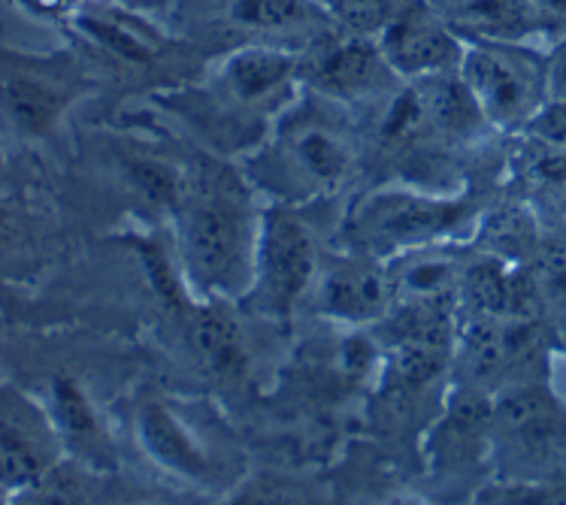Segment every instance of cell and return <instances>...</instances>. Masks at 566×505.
<instances>
[{
    "label": "cell",
    "mask_w": 566,
    "mask_h": 505,
    "mask_svg": "<svg viewBox=\"0 0 566 505\" xmlns=\"http://www.w3.org/2000/svg\"><path fill=\"white\" fill-rule=\"evenodd\" d=\"M322 252L301 207L266 200L254 252V278L245 306L273 322H289L303 299L313 297Z\"/></svg>",
    "instance_id": "ba28073f"
},
{
    "label": "cell",
    "mask_w": 566,
    "mask_h": 505,
    "mask_svg": "<svg viewBox=\"0 0 566 505\" xmlns=\"http://www.w3.org/2000/svg\"><path fill=\"white\" fill-rule=\"evenodd\" d=\"M303 88L346 106L358 118H370L391 104L406 82L385 61L370 36L331 28L301 52Z\"/></svg>",
    "instance_id": "9c48e42d"
},
{
    "label": "cell",
    "mask_w": 566,
    "mask_h": 505,
    "mask_svg": "<svg viewBox=\"0 0 566 505\" xmlns=\"http://www.w3.org/2000/svg\"><path fill=\"white\" fill-rule=\"evenodd\" d=\"M127 182L134 185L137 191L151 209L164 212L167 219L174 215L179 194H182V185H186L188 164H174L158 155H130L125 161Z\"/></svg>",
    "instance_id": "ffe728a7"
},
{
    "label": "cell",
    "mask_w": 566,
    "mask_h": 505,
    "mask_svg": "<svg viewBox=\"0 0 566 505\" xmlns=\"http://www.w3.org/2000/svg\"><path fill=\"white\" fill-rule=\"evenodd\" d=\"M137 439L158 470L188 484H212L219 460L186 414L167 400H146L137 412Z\"/></svg>",
    "instance_id": "5bb4252c"
},
{
    "label": "cell",
    "mask_w": 566,
    "mask_h": 505,
    "mask_svg": "<svg viewBox=\"0 0 566 505\" xmlns=\"http://www.w3.org/2000/svg\"><path fill=\"white\" fill-rule=\"evenodd\" d=\"M403 7L406 0H327L324 12L339 31L376 40Z\"/></svg>",
    "instance_id": "44dd1931"
},
{
    "label": "cell",
    "mask_w": 566,
    "mask_h": 505,
    "mask_svg": "<svg viewBox=\"0 0 566 505\" xmlns=\"http://www.w3.org/2000/svg\"><path fill=\"white\" fill-rule=\"evenodd\" d=\"M264 203L240 164L197 158L176 203L174 249L188 291L200 299L243 303L254 278Z\"/></svg>",
    "instance_id": "6da1fadb"
},
{
    "label": "cell",
    "mask_w": 566,
    "mask_h": 505,
    "mask_svg": "<svg viewBox=\"0 0 566 505\" xmlns=\"http://www.w3.org/2000/svg\"><path fill=\"white\" fill-rule=\"evenodd\" d=\"M167 22L209 57L237 46L303 52L334 28L315 0H176Z\"/></svg>",
    "instance_id": "8992f818"
},
{
    "label": "cell",
    "mask_w": 566,
    "mask_h": 505,
    "mask_svg": "<svg viewBox=\"0 0 566 505\" xmlns=\"http://www.w3.org/2000/svg\"><path fill=\"white\" fill-rule=\"evenodd\" d=\"M233 303L224 299L195 297L179 309L182 327L188 334V348L203 367L219 379H243L249 367L245 336L240 322L228 309Z\"/></svg>",
    "instance_id": "e0dca14e"
},
{
    "label": "cell",
    "mask_w": 566,
    "mask_h": 505,
    "mask_svg": "<svg viewBox=\"0 0 566 505\" xmlns=\"http://www.w3.org/2000/svg\"><path fill=\"white\" fill-rule=\"evenodd\" d=\"M376 43L403 82L458 73L467 46V40L451 31V24L428 0H406L403 10L376 36Z\"/></svg>",
    "instance_id": "7c38bea8"
},
{
    "label": "cell",
    "mask_w": 566,
    "mask_h": 505,
    "mask_svg": "<svg viewBox=\"0 0 566 505\" xmlns=\"http://www.w3.org/2000/svg\"><path fill=\"white\" fill-rule=\"evenodd\" d=\"M491 466L506 484L566 478V402L548 376L512 381L491 397Z\"/></svg>",
    "instance_id": "5b68a950"
},
{
    "label": "cell",
    "mask_w": 566,
    "mask_h": 505,
    "mask_svg": "<svg viewBox=\"0 0 566 505\" xmlns=\"http://www.w3.org/2000/svg\"><path fill=\"white\" fill-rule=\"evenodd\" d=\"M461 76L497 137L524 134L552 101L548 46L470 40L463 46Z\"/></svg>",
    "instance_id": "52a82bcc"
},
{
    "label": "cell",
    "mask_w": 566,
    "mask_h": 505,
    "mask_svg": "<svg viewBox=\"0 0 566 505\" xmlns=\"http://www.w3.org/2000/svg\"><path fill=\"white\" fill-rule=\"evenodd\" d=\"M461 40L552 46L531 0H428Z\"/></svg>",
    "instance_id": "2e32d148"
},
{
    "label": "cell",
    "mask_w": 566,
    "mask_h": 505,
    "mask_svg": "<svg viewBox=\"0 0 566 505\" xmlns=\"http://www.w3.org/2000/svg\"><path fill=\"white\" fill-rule=\"evenodd\" d=\"M531 3L552 43L566 36V0H531Z\"/></svg>",
    "instance_id": "cb8c5ba5"
},
{
    "label": "cell",
    "mask_w": 566,
    "mask_h": 505,
    "mask_svg": "<svg viewBox=\"0 0 566 505\" xmlns=\"http://www.w3.org/2000/svg\"><path fill=\"white\" fill-rule=\"evenodd\" d=\"M315 3H318V7H322V10H324V3H327V0H315Z\"/></svg>",
    "instance_id": "4316f807"
},
{
    "label": "cell",
    "mask_w": 566,
    "mask_h": 505,
    "mask_svg": "<svg viewBox=\"0 0 566 505\" xmlns=\"http://www.w3.org/2000/svg\"><path fill=\"white\" fill-rule=\"evenodd\" d=\"M313 303L331 322L370 327L385 322L400 306V294L388 261L339 252L331 261H322L318 282L313 287Z\"/></svg>",
    "instance_id": "8fae6325"
},
{
    "label": "cell",
    "mask_w": 566,
    "mask_h": 505,
    "mask_svg": "<svg viewBox=\"0 0 566 505\" xmlns=\"http://www.w3.org/2000/svg\"><path fill=\"white\" fill-rule=\"evenodd\" d=\"M52 421L59 427L61 442L70 445L80 457H85V463H94V466L113 463L109 436L101 424V414L76 381L55 379V385H52Z\"/></svg>",
    "instance_id": "d6986e66"
},
{
    "label": "cell",
    "mask_w": 566,
    "mask_h": 505,
    "mask_svg": "<svg viewBox=\"0 0 566 505\" xmlns=\"http://www.w3.org/2000/svg\"><path fill=\"white\" fill-rule=\"evenodd\" d=\"M127 7H134V10L149 12V15H158V19H170V12H174L176 0H122Z\"/></svg>",
    "instance_id": "484cf974"
},
{
    "label": "cell",
    "mask_w": 566,
    "mask_h": 505,
    "mask_svg": "<svg viewBox=\"0 0 566 505\" xmlns=\"http://www.w3.org/2000/svg\"><path fill=\"white\" fill-rule=\"evenodd\" d=\"M416 97L418 109L424 115L430 130L446 143L467 146L485 137H497L494 127L488 125L485 113L475 104L473 92L467 88L461 70L458 73H440L428 80L406 82Z\"/></svg>",
    "instance_id": "ac0fdd59"
},
{
    "label": "cell",
    "mask_w": 566,
    "mask_h": 505,
    "mask_svg": "<svg viewBox=\"0 0 566 505\" xmlns=\"http://www.w3.org/2000/svg\"><path fill=\"white\" fill-rule=\"evenodd\" d=\"M76 94L70 67L10 57L0 64V122L19 137H46Z\"/></svg>",
    "instance_id": "4fadbf2b"
},
{
    "label": "cell",
    "mask_w": 566,
    "mask_h": 505,
    "mask_svg": "<svg viewBox=\"0 0 566 505\" xmlns=\"http://www.w3.org/2000/svg\"><path fill=\"white\" fill-rule=\"evenodd\" d=\"M61 433L52 414L12 385H0V491H31L59 466Z\"/></svg>",
    "instance_id": "30bf717a"
},
{
    "label": "cell",
    "mask_w": 566,
    "mask_h": 505,
    "mask_svg": "<svg viewBox=\"0 0 566 505\" xmlns=\"http://www.w3.org/2000/svg\"><path fill=\"white\" fill-rule=\"evenodd\" d=\"M509 167L518 197L539 224H566V149L536 134H515Z\"/></svg>",
    "instance_id": "9a60e30c"
},
{
    "label": "cell",
    "mask_w": 566,
    "mask_h": 505,
    "mask_svg": "<svg viewBox=\"0 0 566 505\" xmlns=\"http://www.w3.org/2000/svg\"><path fill=\"white\" fill-rule=\"evenodd\" d=\"M301 88V52L237 46L212 57L197 80L179 85L167 101L219 143L240 139V155H245L266 137Z\"/></svg>",
    "instance_id": "3957f363"
},
{
    "label": "cell",
    "mask_w": 566,
    "mask_h": 505,
    "mask_svg": "<svg viewBox=\"0 0 566 505\" xmlns=\"http://www.w3.org/2000/svg\"><path fill=\"white\" fill-rule=\"evenodd\" d=\"M548 73H552V101L566 104V36L548 46Z\"/></svg>",
    "instance_id": "d4e9b609"
},
{
    "label": "cell",
    "mask_w": 566,
    "mask_h": 505,
    "mask_svg": "<svg viewBox=\"0 0 566 505\" xmlns=\"http://www.w3.org/2000/svg\"><path fill=\"white\" fill-rule=\"evenodd\" d=\"M527 134H536V137L548 139L555 146H564L566 149V104L564 101H548L545 109L531 122Z\"/></svg>",
    "instance_id": "603a6c76"
},
{
    "label": "cell",
    "mask_w": 566,
    "mask_h": 505,
    "mask_svg": "<svg viewBox=\"0 0 566 505\" xmlns=\"http://www.w3.org/2000/svg\"><path fill=\"white\" fill-rule=\"evenodd\" d=\"M358 158V115L301 88L266 137L240 155V170L266 200L303 209L334 197L355 176Z\"/></svg>",
    "instance_id": "7a4b0ae2"
},
{
    "label": "cell",
    "mask_w": 566,
    "mask_h": 505,
    "mask_svg": "<svg viewBox=\"0 0 566 505\" xmlns=\"http://www.w3.org/2000/svg\"><path fill=\"white\" fill-rule=\"evenodd\" d=\"M482 212L485 209L470 194L428 191L424 185H385L348 209L339 245L343 252L376 261H394L428 245H463L475 236Z\"/></svg>",
    "instance_id": "277c9868"
},
{
    "label": "cell",
    "mask_w": 566,
    "mask_h": 505,
    "mask_svg": "<svg viewBox=\"0 0 566 505\" xmlns=\"http://www.w3.org/2000/svg\"><path fill=\"white\" fill-rule=\"evenodd\" d=\"M15 10H22L40 22H64L70 24L92 0H10Z\"/></svg>",
    "instance_id": "7402d4cb"
}]
</instances>
